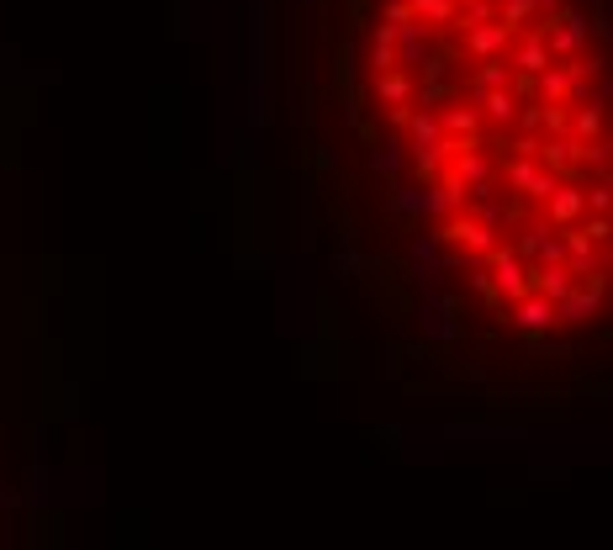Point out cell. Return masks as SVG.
Instances as JSON below:
<instances>
[{"label": "cell", "mask_w": 613, "mask_h": 550, "mask_svg": "<svg viewBox=\"0 0 613 550\" xmlns=\"http://www.w3.org/2000/svg\"><path fill=\"white\" fill-rule=\"evenodd\" d=\"M481 260H487V275H492V286L503 291V302H518L529 291V265L513 254V244H492Z\"/></svg>", "instance_id": "1"}, {"label": "cell", "mask_w": 613, "mask_h": 550, "mask_svg": "<svg viewBox=\"0 0 613 550\" xmlns=\"http://www.w3.org/2000/svg\"><path fill=\"white\" fill-rule=\"evenodd\" d=\"M434 238H439V244H466L471 254H487L492 244H503V238H497V228L481 223V217H450V223H444Z\"/></svg>", "instance_id": "2"}, {"label": "cell", "mask_w": 613, "mask_h": 550, "mask_svg": "<svg viewBox=\"0 0 613 550\" xmlns=\"http://www.w3.org/2000/svg\"><path fill=\"white\" fill-rule=\"evenodd\" d=\"M508 186H513L518 196H540V201H545L555 186H561V180H555V170H540L534 159L518 154V164H508Z\"/></svg>", "instance_id": "3"}, {"label": "cell", "mask_w": 613, "mask_h": 550, "mask_svg": "<svg viewBox=\"0 0 613 550\" xmlns=\"http://www.w3.org/2000/svg\"><path fill=\"white\" fill-rule=\"evenodd\" d=\"M513 323L524 328V334H550L555 328V302L540 297V291H524V297L513 302Z\"/></svg>", "instance_id": "4"}, {"label": "cell", "mask_w": 613, "mask_h": 550, "mask_svg": "<svg viewBox=\"0 0 613 550\" xmlns=\"http://www.w3.org/2000/svg\"><path fill=\"white\" fill-rule=\"evenodd\" d=\"M571 286H577V275H571L566 265H540V270H529V291H540V297H550V302H561Z\"/></svg>", "instance_id": "5"}, {"label": "cell", "mask_w": 613, "mask_h": 550, "mask_svg": "<svg viewBox=\"0 0 613 550\" xmlns=\"http://www.w3.org/2000/svg\"><path fill=\"white\" fill-rule=\"evenodd\" d=\"M476 101H481V117L487 122H518V96L508 85H492V90H476Z\"/></svg>", "instance_id": "6"}, {"label": "cell", "mask_w": 613, "mask_h": 550, "mask_svg": "<svg viewBox=\"0 0 613 550\" xmlns=\"http://www.w3.org/2000/svg\"><path fill=\"white\" fill-rule=\"evenodd\" d=\"M545 64H555V53H550V43H545V32H534V38L518 43V53H513V69H518V75H529V80H534Z\"/></svg>", "instance_id": "7"}, {"label": "cell", "mask_w": 613, "mask_h": 550, "mask_svg": "<svg viewBox=\"0 0 613 550\" xmlns=\"http://www.w3.org/2000/svg\"><path fill=\"white\" fill-rule=\"evenodd\" d=\"M550 223L555 228H566V223H577V217L587 212V201H582V186H555L550 196Z\"/></svg>", "instance_id": "8"}, {"label": "cell", "mask_w": 613, "mask_h": 550, "mask_svg": "<svg viewBox=\"0 0 613 550\" xmlns=\"http://www.w3.org/2000/svg\"><path fill=\"white\" fill-rule=\"evenodd\" d=\"M397 64H418L423 59V48H429V32H423V22H418V16H413V22H402L397 27Z\"/></svg>", "instance_id": "9"}, {"label": "cell", "mask_w": 613, "mask_h": 550, "mask_svg": "<svg viewBox=\"0 0 613 550\" xmlns=\"http://www.w3.org/2000/svg\"><path fill=\"white\" fill-rule=\"evenodd\" d=\"M397 117L407 122V133H413L418 154H434V143H439V117H434V112H402V106H397Z\"/></svg>", "instance_id": "10"}, {"label": "cell", "mask_w": 613, "mask_h": 550, "mask_svg": "<svg viewBox=\"0 0 613 550\" xmlns=\"http://www.w3.org/2000/svg\"><path fill=\"white\" fill-rule=\"evenodd\" d=\"M466 48L476 53V59H492V53H503V48H508V27H497V22H481V27H471Z\"/></svg>", "instance_id": "11"}, {"label": "cell", "mask_w": 613, "mask_h": 550, "mask_svg": "<svg viewBox=\"0 0 613 550\" xmlns=\"http://www.w3.org/2000/svg\"><path fill=\"white\" fill-rule=\"evenodd\" d=\"M466 186H460V180L450 175V180H444V186L434 191V196H423V212H439V217H450V212H460V207H466Z\"/></svg>", "instance_id": "12"}, {"label": "cell", "mask_w": 613, "mask_h": 550, "mask_svg": "<svg viewBox=\"0 0 613 550\" xmlns=\"http://www.w3.org/2000/svg\"><path fill=\"white\" fill-rule=\"evenodd\" d=\"M407 96H413V80L402 75V64H397V69H381V75H376V101H386V106H402Z\"/></svg>", "instance_id": "13"}, {"label": "cell", "mask_w": 613, "mask_h": 550, "mask_svg": "<svg viewBox=\"0 0 613 550\" xmlns=\"http://www.w3.org/2000/svg\"><path fill=\"white\" fill-rule=\"evenodd\" d=\"M413 6L418 22H429V27H450L455 22V0H407Z\"/></svg>", "instance_id": "14"}, {"label": "cell", "mask_w": 613, "mask_h": 550, "mask_svg": "<svg viewBox=\"0 0 613 550\" xmlns=\"http://www.w3.org/2000/svg\"><path fill=\"white\" fill-rule=\"evenodd\" d=\"M439 127H450L455 138H476L481 133V112H471V106H455V112H444Z\"/></svg>", "instance_id": "15"}, {"label": "cell", "mask_w": 613, "mask_h": 550, "mask_svg": "<svg viewBox=\"0 0 613 550\" xmlns=\"http://www.w3.org/2000/svg\"><path fill=\"white\" fill-rule=\"evenodd\" d=\"M577 138H582V143L603 138V106L587 101V96H582V112H577Z\"/></svg>", "instance_id": "16"}, {"label": "cell", "mask_w": 613, "mask_h": 550, "mask_svg": "<svg viewBox=\"0 0 613 550\" xmlns=\"http://www.w3.org/2000/svg\"><path fill=\"white\" fill-rule=\"evenodd\" d=\"M508 75H513V64H508V59H497V53H492V59H487V69H481V75H476V85H471V90H492V85H508Z\"/></svg>", "instance_id": "17"}, {"label": "cell", "mask_w": 613, "mask_h": 550, "mask_svg": "<svg viewBox=\"0 0 613 550\" xmlns=\"http://www.w3.org/2000/svg\"><path fill=\"white\" fill-rule=\"evenodd\" d=\"M534 260H540V265H561V260H566V244H561V238H540Z\"/></svg>", "instance_id": "18"}, {"label": "cell", "mask_w": 613, "mask_h": 550, "mask_svg": "<svg viewBox=\"0 0 613 550\" xmlns=\"http://www.w3.org/2000/svg\"><path fill=\"white\" fill-rule=\"evenodd\" d=\"M529 6H534V11H545V16H550V11H555V0H529Z\"/></svg>", "instance_id": "19"}]
</instances>
